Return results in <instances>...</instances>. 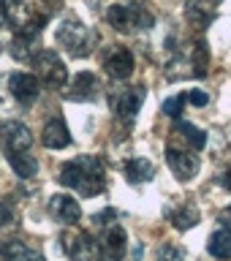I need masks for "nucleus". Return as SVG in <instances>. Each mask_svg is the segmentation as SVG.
<instances>
[{
  "label": "nucleus",
  "mask_w": 231,
  "mask_h": 261,
  "mask_svg": "<svg viewBox=\"0 0 231 261\" xmlns=\"http://www.w3.org/2000/svg\"><path fill=\"white\" fill-rule=\"evenodd\" d=\"M188 101H191L193 106H207L210 103V95L201 93V90H193V93H188Z\"/></svg>",
  "instance_id": "29"
},
{
  "label": "nucleus",
  "mask_w": 231,
  "mask_h": 261,
  "mask_svg": "<svg viewBox=\"0 0 231 261\" xmlns=\"http://www.w3.org/2000/svg\"><path fill=\"white\" fill-rule=\"evenodd\" d=\"M106 22L112 24L117 33H142V30H150L155 24V14L147 8L144 3H114L106 8Z\"/></svg>",
  "instance_id": "4"
},
{
  "label": "nucleus",
  "mask_w": 231,
  "mask_h": 261,
  "mask_svg": "<svg viewBox=\"0 0 231 261\" xmlns=\"http://www.w3.org/2000/svg\"><path fill=\"white\" fill-rule=\"evenodd\" d=\"M101 250H104V258L106 261H122L125 258V248H128V234H125V228L117 226V223H112V226H106V231L101 234Z\"/></svg>",
  "instance_id": "14"
},
{
  "label": "nucleus",
  "mask_w": 231,
  "mask_h": 261,
  "mask_svg": "<svg viewBox=\"0 0 231 261\" xmlns=\"http://www.w3.org/2000/svg\"><path fill=\"white\" fill-rule=\"evenodd\" d=\"M174 130L179 136L185 139L188 144L193 147V150H204V144H207V134L204 130H199L193 125V122H185V120H177V125H174Z\"/></svg>",
  "instance_id": "24"
},
{
  "label": "nucleus",
  "mask_w": 231,
  "mask_h": 261,
  "mask_svg": "<svg viewBox=\"0 0 231 261\" xmlns=\"http://www.w3.org/2000/svg\"><path fill=\"white\" fill-rule=\"evenodd\" d=\"M169 220L174 228H179V231H188V228L199 226L201 215H199V210H196V204H179V207L169 210Z\"/></svg>",
  "instance_id": "20"
},
{
  "label": "nucleus",
  "mask_w": 231,
  "mask_h": 261,
  "mask_svg": "<svg viewBox=\"0 0 231 261\" xmlns=\"http://www.w3.org/2000/svg\"><path fill=\"white\" fill-rule=\"evenodd\" d=\"M144 98H147V90L142 85H131V87H120L117 93H112L109 103H112L114 114H117V120H122L125 125H131L134 117L139 114V109H142Z\"/></svg>",
  "instance_id": "6"
},
{
  "label": "nucleus",
  "mask_w": 231,
  "mask_h": 261,
  "mask_svg": "<svg viewBox=\"0 0 231 261\" xmlns=\"http://www.w3.org/2000/svg\"><path fill=\"white\" fill-rule=\"evenodd\" d=\"M30 63H33L36 76L44 82L46 87H52V90L65 87V82H68V68H65V63L57 57V52H52V49H41Z\"/></svg>",
  "instance_id": "5"
},
{
  "label": "nucleus",
  "mask_w": 231,
  "mask_h": 261,
  "mask_svg": "<svg viewBox=\"0 0 231 261\" xmlns=\"http://www.w3.org/2000/svg\"><path fill=\"white\" fill-rule=\"evenodd\" d=\"M122 174L131 185H139V182H150L155 177V166L147 158H131L125 163V169H122Z\"/></svg>",
  "instance_id": "19"
},
{
  "label": "nucleus",
  "mask_w": 231,
  "mask_h": 261,
  "mask_svg": "<svg viewBox=\"0 0 231 261\" xmlns=\"http://www.w3.org/2000/svg\"><path fill=\"white\" fill-rule=\"evenodd\" d=\"M41 142H44V147H49V150H63V147L71 144V134H68V125H65L63 117H55L49 120L44 130H41Z\"/></svg>",
  "instance_id": "16"
},
{
  "label": "nucleus",
  "mask_w": 231,
  "mask_h": 261,
  "mask_svg": "<svg viewBox=\"0 0 231 261\" xmlns=\"http://www.w3.org/2000/svg\"><path fill=\"white\" fill-rule=\"evenodd\" d=\"M55 41H57V46H60L65 55H71V57H87V55H93V49L98 44V36H95L93 28H87L85 22L68 16V19H63L60 24H57Z\"/></svg>",
  "instance_id": "3"
},
{
  "label": "nucleus",
  "mask_w": 231,
  "mask_h": 261,
  "mask_svg": "<svg viewBox=\"0 0 231 261\" xmlns=\"http://www.w3.org/2000/svg\"><path fill=\"white\" fill-rule=\"evenodd\" d=\"M8 93H11L14 101H19L22 106L36 103L38 95H41L38 76H33V73H22V71L11 73V76H8Z\"/></svg>",
  "instance_id": "11"
},
{
  "label": "nucleus",
  "mask_w": 231,
  "mask_h": 261,
  "mask_svg": "<svg viewBox=\"0 0 231 261\" xmlns=\"http://www.w3.org/2000/svg\"><path fill=\"white\" fill-rule=\"evenodd\" d=\"M6 22H8V3H6V0H0V28H3Z\"/></svg>",
  "instance_id": "30"
},
{
  "label": "nucleus",
  "mask_w": 231,
  "mask_h": 261,
  "mask_svg": "<svg viewBox=\"0 0 231 261\" xmlns=\"http://www.w3.org/2000/svg\"><path fill=\"white\" fill-rule=\"evenodd\" d=\"M220 0H188L185 3V19L193 24L196 30H207L218 16Z\"/></svg>",
  "instance_id": "13"
},
{
  "label": "nucleus",
  "mask_w": 231,
  "mask_h": 261,
  "mask_svg": "<svg viewBox=\"0 0 231 261\" xmlns=\"http://www.w3.org/2000/svg\"><path fill=\"white\" fill-rule=\"evenodd\" d=\"M57 179H60V185L76 191L85 199H93L106 188V166L95 155H79V158L63 163Z\"/></svg>",
  "instance_id": "1"
},
{
  "label": "nucleus",
  "mask_w": 231,
  "mask_h": 261,
  "mask_svg": "<svg viewBox=\"0 0 231 261\" xmlns=\"http://www.w3.org/2000/svg\"><path fill=\"white\" fill-rule=\"evenodd\" d=\"M8 163H11L14 174L22 177V179H33L38 174V161L33 158L30 152H6Z\"/></svg>",
  "instance_id": "21"
},
{
  "label": "nucleus",
  "mask_w": 231,
  "mask_h": 261,
  "mask_svg": "<svg viewBox=\"0 0 231 261\" xmlns=\"http://www.w3.org/2000/svg\"><path fill=\"white\" fill-rule=\"evenodd\" d=\"M0 139H3L6 152H30V147H33L30 128L19 120H6L0 125Z\"/></svg>",
  "instance_id": "10"
},
{
  "label": "nucleus",
  "mask_w": 231,
  "mask_h": 261,
  "mask_svg": "<svg viewBox=\"0 0 231 261\" xmlns=\"http://www.w3.org/2000/svg\"><path fill=\"white\" fill-rule=\"evenodd\" d=\"M0 52H3V46H0Z\"/></svg>",
  "instance_id": "33"
},
{
  "label": "nucleus",
  "mask_w": 231,
  "mask_h": 261,
  "mask_svg": "<svg viewBox=\"0 0 231 261\" xmlns=\"http://www.w3.org/2000/svg\"><path fill=\"white\" fill-rule=\"evenodd\" d=\"M220 182H223V188H228V191H231V169L220 174Z\"/></svg>",
  "instance_id": "32"
},
{
  "label": "nucleus",
  "mask_w": 231,
  "mask_h": 261,
  "mask_svg": "<svg viewBox=\"0 0 231 261\" xmlns=\"http://www.w3.org/2000/svg\"><path fill=\"white\" fill-rule=\"evenodd\" d=\"M114 220H117V210H114V207L104 210V212H95V215H93V223H95V226H104V228L112 226Z\"/></svg>",
  "instance_id": "28"
},
{
  "label": "nucleus",
  "mask_w": 231,
  "mask_h": 261,
  "mask_svg": "<svg viewBox=\"0 0 231 261\" xmlns=\"http://www.w3.org/2000/svg\"><path fill=\"white\" fill-rule=\"evenodd\" d=\"M166 163L171 169V174H174L177 179H193L196 174H199V155L191 152V150H179V147H166Z\"/></svg>",
  "instance_id": "9"
},
{
  "label": "nucleus",
  "mask_w": 231,
  "mask_h": 261,
  "mask_svg": "<svg viewBox=\"0 0 231 261\" xmlns=\"http://www.w3.org/2000/svg\"><path fill=\"white\" fill-rule=\"evenodd\" d=\"M188 60H191V65H193V76L196 79L207 76V71H210V49H207L204 41H196L191 55H188Z\"/></svg>",
  "instance_id": "23"
},
{
  "label": "nucleus",
  "mask_w": 231,
  "mask_h": 261,
  "mask_svg": "<svg viewBox=\"0 0 231 261\" xmlns=\"http://www.w3.org/2000/svg\"><path fill=\"white\" fill-rule=\"evenodd\" d=\"M46 210H49V218L57 220V223H63V226H73L82 220L79 201L73 199V196H65V193H55L52 199H49Z\"/></svg>",
  "instance_id": "12"
},
{
  "label": "nucleus",
  "mask_w": 231,
  "mask_h": 261,
  "mask_svg": "<svg viewBox=\"0 0 231 261\" xmlns=\"http://www.w3.org/2000/svg\"><path fill=\"white\" fill-rule=\"evenodd\" d=\"M155 261H188V256L177 245H161L158 253H155Z\"/></svg>",
  "instance_id": "25"
},
{
  "label": "nucleus",
  "mask_w": 231,
  "mask_h": 261,
  "mask_svg": "<svg viewBox=\"0 0 231 261\" xmlns=\"http://www.w3.org/2000/svg\"><path fill=\"white\" fill-rule=\"evenodd\" d=\"M11 55L19 63H30L38 55V36H28V33H14L11 38Z\"/></svg>",
  "instance_id": "18"
},
{
  "label": "nucleus",
  "mask_w": 231,
  "mask_h": 261,
  "mask_svg": "<svg viewBox=\"0 0 231 261\" xmlns=\"http://www.w3.org/2000/svg\"><path fill=\"white\" fill-rule=\"evenodd\" d=\"M63 248L71 261H106L101 242L87 231H68L63 237Z\"/></svg>",
  "instance_id": "7"
},
{
  "label": "nucleus",
  "mask_w": 231,
  "mask_h": 261,
  "mask_svg": "<svg viewBox=\"0 0 231 261\" xmlns=\"http://www.w3.org/2000/svg\"><path fill=\"white\" fill-rule=\"evenodd\" d=\"M207 250H210V256H215V258H220V261L231 258V228H226V226L218 228V231L210 237Z\"/></svg>",
  "instance_id": "22"
},
{
  "label": "nucleus",
  "mask_w": 231,
  "mask_h": 261,
  "mask_svg": "<svg viewBox=\"0 0 231 261\" xmlns=\"http://www.w3.org/2000/svg\"><path fill=\"white\" fill-rule=\"evenodd\" d=\"M16 223V210L11 199H0V228H8Z\"/></svg>",
  "instance_id": "26"
},
{
  "label": "nucleus",
  "mask_w": 231,
  "mask_h": 261,
  "mask_svg": "<svg viewBox=\"0 0 231 261\" xmlns=\"http://www.w3.org/2000/svg\"><path fill=\"white\" fill-rule=\"evenodd\" d=\"M0 261H46V258L38 250L28 248V245L8 240V242H0Z\"/></svg>",
  "instance_id": "17"
},
{
  "label": "nucleus",
  "mask_w": 231,
  "mask_h": 261,
  "mask_svg": "<svg viewBox=\"0 0 231 261\" xmlns=\"http://www.w3.org/2000/svg\"><path fill=\"white\" fill-rule=\"evenodd\" d=\"M134 55H131L128 46L114 44L104 49V71L109 73L114 82H125L131 73H134Z\"/></svg>",
  "instance_id": "8"
},
{
  "label": "nucleus",
  "mask_w": 231,
  "mask_h": 261,
  "mask_svg": "<svg viewBox=\"0 0 231 261\" xmlns=\"http://www.w3.org/2000/svg\"><path fill=\"white\" fill-rule=\"evenodd\" d=\"M188 101L185 93H179L174 98H169V101H163V114H169V117H179V112H183V106Z\"/></svg>",
  "instance_id": "27"
},
{
  "label": "nucleus",
  "mask_w": 231,
  "mask_h": 261,
  "mask_svg": "<svg viewBox=\"0 0 231 261\" xmlns=\"http://www.w3.org/2000/svg\"><path fill=\"white\" fill-rule=\"evenodd\" d=\"M220 223H223L226 228H231V207H226L223 212H220Z\"/></svg>",
  "instance_id": "31"
},
{
  "label": "nucleus",
  "mask_w": 231,
  "mask_h": 261,
  "mask_svg": "<svg viewBox=\"0 0 231 261\" xmlns=\"http://www.w3.org/2000/svg\"><path fill=\"white\" fill-rule=\"evenodd\" d=\"M65 98H68V101H95V98H98V79H95V73L82 71L79 76H73L71 87L65 90Z\"/></svg>",
  "instance_id": "15"
},
{
  "label": "nucleus",
  "mask_w": 231,
  "mask_h": 261,
  "mask_svg": "<svg viewBox=\"0 0 231 261\" xmlns=\"http://www.w3.org/2000/svg\"><path fill=\"white\" fill-rule=\"evenodd\" d=\"M8 3V19L14 22L16 33H28V36H38L46 28L57 11L60 0H6Z\"/></svg>",
  "instance_id": "2"
}]
</instances>
